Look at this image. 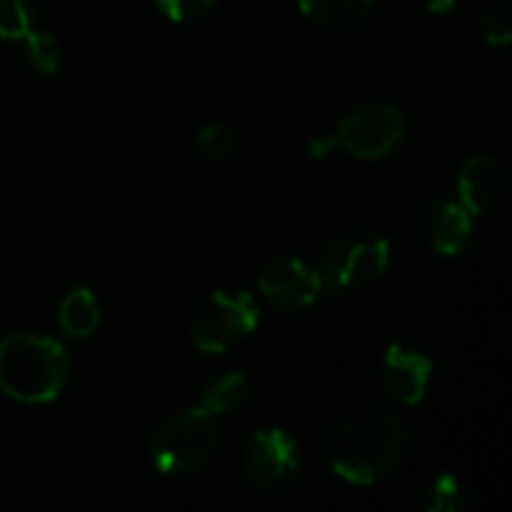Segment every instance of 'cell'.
I'll return each instance as SVG.
<instances>
[{
    "mask_svg": "<svg viewBox=\"0 0 512 512\" xmlns=\"http://www.w3.org/2000/svg\"><path fill=\"white\" fill-rule=\"evenodd\" d=\"M405 450V426L375 399L348 405L327 432V459L336 477L354 486H375L399 465Z\"/></svg>",
    "mask_w": 512,
    "mask_h": 512,
    "instance_id": "1",
    "label": "cell"
},
{
    "mask_svg": "<svg viewBox=\"0 0 512 512\" xmlns=\"http://www.w3.org/2000/svg\"><path fill=\"white\" fill-rule=\"evenodd\" d=\"M69 378V354L51 336L15 333L0 342V393L24 405L60 396Z\"/></svg>",
    "mask_w": 512,
    "mask_h": 512,
    "instance_id": "2",
    "label": "cell"
},
{
    "mask_svg": "<svg viewBox=\"0 0 512 512\" xmlns=\"http://www.w3.org/2000/svg\"><path fill=\"white\" fill-rule=\"evenodd\" d=\"M219 447L216 417L198 408H183L165 417L150 435V462L159 474L180 477L204 468Z\"/></svg>",
    "mask_w": 512,
    "mask_h": 512,
    "instance_id": "3",
    "label": "cell"
},
{
    "mask_svg": "<svg viewBox=\"0 0 512 512\" xmlns=\"http://www.w3.org/2000/svg\"><path fill=\"white\" fill-rule=\"evenodd\" d=\"M405 138V114L390 105V102H372L348 111L333 135L312 138L309 153L312 156H327L330 150L342 147L345 153L357 159H381L393 153Z\"/></svg>",
    "mask_w": 512,
    "mask_h": 512,
    "instance_id": "4",
    "label": "cell"
},
{
    "mask_svg": "<svg viewBox=\"0 0 512 512\" xmlns=\"http://www.w3.org/2000/svg\"><path fill=\"white\" fill-rule=\"evenodd\" d=\"M390 267V243L381 234L345 231L333 237L321 255V285L324 291H351L381 279Z\"/></svg>",
    "mask_w": 512,
    "mask_h": 512,
    "instance_id": "5",
    "label": "cell"
},
{
    "mask_svg": "<svg viewBox=\"0 0 512 512\" xmlns=\"http://www.w3.org/2000/svg\"><path fill=\"white\" fill-rule=\"evenodd\" d=\"M261 321L258 303L243 291H213L195 306L189 318V336L204 354H225L240 339L252 336Z\"/></svg>",
    "mask_w": 512,
    "mask_h": 512,
    "instance_id": "6",
    "label": "cell"
},
{
    "mask_svg": "<svg viewBox=\"0 0 512 512\" xmlns=\"http://www.w3.org/2000/svg\"><path fill=\"white\" fill-rule=\"evenodd\" d=\"M246 483L261 498H282L300 477V447L285 429H258L243 459Z\"/></svg>",
    "mask_w": 512,
    "mask_h": 512,
    "instance_id": "7",
    "label": "cell"
},
{
    "mask_svg": "<svg viewBox=\"0 0 512 512\" xmlns=\"http://www.w3.org/2000/svg\"><path fill=\"white\" fill-rule=\"evenodd\" d=\"M258 291L279 309L297 312V309H309L318 303V297L324 294L318 267L306 264L303 258H276L273 264H267L258 276Z\"/></svg>",
    "mask_w": 512,
    "mask_h": 512,
    "instance_id": "8",
    "label": "cell"
},
{
    "mask_svg": "<svg viewBox=\"0 0 512 512\" xmlns=\"http://www.w3.org/2000/svg\"><path fill=\"white\" fill-rule=\"evenodd\" d=\"M381 381L387 387V393L402 402V405H420L429 393V381H432V360L417 351V348H405V345H390L384 360H381Z\"/></svg>",
    "mask_w": 512,
    "mask_h": 512,
    "instance_id": "9",
    "label": "cell"
},
{
    "mask_svg": "<svg viewBox=\"0 0 512 512\" xmlns=\"http://www.w3.org/2000/svg\"><path fill=\"white\" fill-rule=\"evenodd\" d=\"M504 192V168L495 156L477 153L459 171V204L471 216L489 213Z\"/></svg>",
    "mask_w": 512,
    "mask_h": 512,
    "instance_id": "10",
    "label": "cell"
},
{
    "mask_svg": "<svg viewBox=\"0 0 512 512\" xmlns=\"http://www.w3.org/2000/svg\"><path fill=\"white\" fill-rule=\"evenodd\" d=\"M426 231H429L432 249L444 258H453L468 249L471 234H474V216L459 201L444 198V201L432 204Z\"/></svg>",
    "mask_w": 512,
    "mask_h": 512,
    "instance_id": "11",
    "label": "cell"
},
{
    "mask_svg": "<svg viewBox=\"0 0 512 512\" xmlns=\"http://www.w3.org/2000/svg\"><path fill=\"white\" fill-rule=\"evenodd\" d=\"M297 3L303 15H309L318 27L336 33L360 30L378 6V0H297Z\"/></svg>",
    "mask_w": 512,
    "mask_h": 512,
    "instance_id": "12",
    "label": "cell"
},
{
    "mask_svg": "<svg viewBox=\"0 0 512 512\" xmlns=\"http://www.w3.org/2000/svg\"><path fill=\"white\" fill-rule=\"evenodd\" d=\"M60 330L69 339H87L99 327V303L90 288H72L57 309Z\"/></svg>",
    "mask_w": 512,
    "mask_h": 512,
    "instance_id": "13",
    "label": "cell"
},
{
    "mask_svg": "<svg viewBox=\"0 0 512 512\" xmlns=\"http://www.w3.org/2000/svg\"><path fill=\"white\" fill-rule=\"evenodd\" d=\"M246 375L243 372H225V375H216L204 396H201V408L213 417H225V414H234L243 399H246Z\"/></svg>",
    "mask_w": 512,
    "mask_h": 512,
    "instance_id": "14",
    "label": "cell"
},
{
    "mask_svg": "<svg viewBox=\"0 0 512 512\" xmlns=\"http://www.w3.org/2000/svg\"><path fill=\"white\" fill-rule=\"evenodd\" d=\"M21 42H24V48H27V60H30L33 69H39V72H45V75L60 69V42H57L51 33H45V30H30Z\"/></svg>",
    "mask_w": 512,
    "mask_h": 512,
    "instance_id": "15",
    "label": "cell"
},
{
    "mask_svg": "<svg viewBox=\"0 0 512 512\" xmlns=\"http://www.w3.org/2000/svg\"><path fill=\"white\" fill-rule=\"evenodd\" d=\"M237 147V135L231 126L225 123H207L201 132H198V153L210 162H219V159H228Z\"/></svg>",
    "mask_w": 512,
    "mask_h": 512,
    "instance_id": "16",
    "label": "cell"
},
{
    "mask_svg": "<svg viewBox=\"0 0 512 512\" xmlns=\"http://www.w3.org/2000/svg\"><path fill=\"white\" fill-rule=\"evenodd\" d=\"M33 30L27 0H0V39H24Z\"/></svg>",
    "mask_w": 512,
    "mask_h": 512,
    "instance_id": "17",
    "label": "cell"
},
{
    "mask_svg": "<svg viewBox=\"0 0 512 512\" xmlns=\"http://www.w3.org/2000/svg\"><path fill=\"white\" fill-rule=\"evenodd\" d=\"M465 507V486L453 474H441L429 489V512H459Z\"/></svg>",
    "mask_w": 512,
    "mask_h": 512,
    "instance_id": "18",
    "label": "cell"
},
{
    "mask_svg": "<svg viewBox=\"0 0 512 512\" xmlns=\"http://www.w3.org/2000/svg\"><path fill=\"white\" fill-rule=\"evenodd\" d=\"M483 33L489 45H507L512 39V9L510 3H498L483 15Z\"/></svg>",
    "mask_w": 512,
    "mask_h": 512,
    "instance_id": "19",
    "label": "cell"
},
{
    "mask_svg": "<svg viewBox=\"0 0 512 512\" xmlns=\"http://www.w3.org/2000/svg\"><path fill=\"white\" fill-rule=\"evenodd\" d=\"M156 3L171 21H192V18L204 15L207 9H213L216 0H156Z\"/></svg>",
    "mask_w": 512,
    "mask_h": 512,
    "instance_id": "20",
    "label": "cell"
},
{
    "mask_svg": "<svg viewBox=\"0 0 512 512\" xmlns=\"http://www.w3.org/2000/svg\"><path fill=\"white\" fill-rule=\"evenodd\" d=\"M456 6V0H429V9L435 12V15H444V12H450Z\"/></svg>",
    "mask_w": 512,
    "mask_h": 512,
    "instance_id": "21",
    "label": "cell"
}]
</instances>
